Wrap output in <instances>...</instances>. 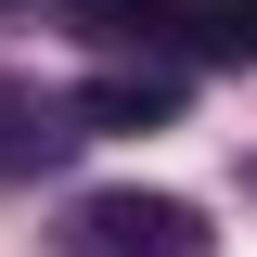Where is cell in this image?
Wrapping results in <instances>:
<instances>
[{"mask_svg":"<svg viewBox=\"0 0 257 257\" xmlns=\"http://www.w3.org/2000/svg\"><path fill=\"white\" fill-rule=\"evenodd\" d=\"M64 155H77V116H64L52 90H26V77H0V180L64 167Z\"/></svg>","mask_w":257,"mask_h":257,"instance_id":"3957f363","label":"cell"},{"mask_svg":"<svg viewBox=\"0 0 257 257\" xmlns=\"http://www.w3.org/2000/svg\"><path fill=\"white\" fill-rule=\"evenodd\" d=\"M0 13H13V0H0Z\"/></svg>","mask_w":257,"mask_h":257,"instance_id":"5b68a950","label":"cell"},{"mask_svg":"<svg viewBox=\"0 0 257 257\" xmlns=\"http://www.w3.org/2000/svg\"><path fill=\"white\" fill-rule=\"evenodd\" d=\"M64 116H77V142H90V128H167L180 116V77H90Z\"/></svg>","mask_w":257,"mask_h":257,"instance_id":"277c9868","label":"cell"},{"mask_svg":"<svg viewBox=\"0 0 257 257\" xmlns=\"http://www.w3.org/2000/svg\"><path fill=\"white\" fill-rule=\"evenodd\" d=\"M64 244L77 257H206V206L193 193H90Z\"/></svg>","mask_w":257,"mask_h":257,"instance_id":"7a4b0ae2","label":"cell"},{"mask_svg":"<svg viewBox=\"0 0 257 257\" xmlns=\"http://www.w3.org/2000/svg\"><path fill=\"white\" fill-rule=\"evenodd\" d=\"M103 39H167L193 64H257V0H90Z\"/></svg>","mask_w":257,"mask_h":257,"instance_id":"6da1fadb","label":"cell"}]
</instances>
